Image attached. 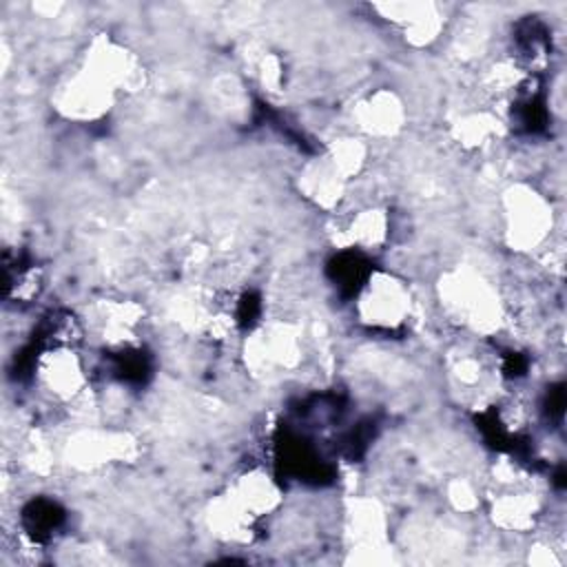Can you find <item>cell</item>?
I'll list each match as a JSON object with an SVG mask.
<instances>
[{"instance_id": "1", "label": "cell", "mask_w": 567, "mask_h": 567, "mask_svg": "<svg viewBox=\"0 0 567 567\" xmlns=\"http://www.w3.org/2000/svg\"><path fill=\"white\" fill-rule=\"evenodd\" d=\"M357 310L370 328L394 330L410 317V290L390 275H368L359 288Z\"/></svg>"}, {"instance_id": "2", "label": "cell", "mask_w": 567, "mask_h": 567, "mask_svg": "<svg viewBox=\"0 0 567 567\" xmlns=\"http://www.w3.org/2000/svg\"><path fill=\"white\" fill-rule=\"evenodd\" d=\"M38 379L58 399H73L84 385V372L78 354L66 346H55L42 352L35 363Z\"/></svg>"}, {"instance_id": "3", "label": "cell", "mask_w": 567, "mask_h": 567, "mask_svg": "<svg viewBox=\"0 0 567 567\" xmlns=\"http://www.w3.org/2000/svg\"><path fill=\"white\" fill-rule=\"evenodd\" d=\"M363 122L368 124L370 131H377V133H385V131H392L396 124V104L390 100H381L379 95L374 100H370L361 113Z\"/></svg>"}]
</instances>
